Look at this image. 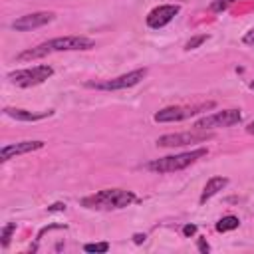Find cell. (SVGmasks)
Wrapping results in <instances>:
<instances>
[{
	"mask_svg": "<svg viewBox=\"0 0 254 254\" xmlns=\"http://www.w3.org/2000/svg\"><path fill=\"white\" fill-rule=\"evenodd\" d=\"M198 250H200V252H208V250H210V246L204 242V238H198Z\"/></svg>",
	"mask_w": 254,
	"mask_h": 254,
	"instance_id": "obj_21",
	"label": "cell"
},
{
	"mask_svg": "<svg viewBox=\"0 0 254 254\" xmlns=\"http://www.w3.org/2000/svg\"><path fill=\"white\" fill-rule=\"evenodd\" d=\"M137 196L133 194V190H125V189H103L95 194L83 196L81 204L85 208H97V210H111V208H125L131 202H135Z\"/></svg>",
	"mask_w": 254,
	"mask_h": 254,
	"instance_id": "obj_2",
	"label": "cell"
},
{
	"mask_svg": "<svg viewBox=\"0 0 254 254\" xmlns=\"http://www.w3.org/2000/svg\"><path fill=\"white\" fill-rule=\"evenodd\" d=\"M238 224H240V220H238L236 216L228 214V216H222V218L216 222V230H218V232H228V230L238 228Z\"/></svg>",
	"mask_w": 254,
	"mask_h": 254,
	"instance_id": "obj_14",
	"label": "cell"
},
{
	"mask_svg": "<svg viewBox=\"0 0 254 254\" xmlns=\"http://www.w3.org/2000/svg\"><path fill=\"white\" fill-rule=\"evenodd\" d=\"M216 103L214 101H204V103H196V105H171V107H165L161 111L155 113V121L157 123H173V121H183V119H189V117H194L202 111H208L212 109Z\"/></svg>",
	"mask_w": 254,
	"mask_h": 254,
	"instance_id": "obj_4",
	"label": "cell"
},
{
	"mask_svg": "<svg viewBox=\"0 0 254 254\" xmlns=\"http://www.w3.org/2000/svg\"><path fill=\"white\" fill-rule=\"evenodd\" d=\"M83 250H85V252H99V254H103V252H107V250H109V242H95V244H85V246H83Z\"/></svg>",
	"mask_w": 254,
	"mask_h": 254,
	"instance_id": "obj_17",
	"label": "cell"
},
{
	"mask_svg": "<svg viewBox=\"0 0 254 254\" xmlns=\"http://www.w3.org/2000/svg\"><path fill=\"white\" fill-rule=\"evenodd\" d=\"M147 75V69L145 67H139V69H133L129 73H123L119 77H113V79H103V81H87V87H95V89H101V91H113V89H127V87H133L137 85L143 77Z\"/></svg>",
	"mask_w": 254,
	"mask_h": 254,
	"instance_id": "obj_7",
	"label": "cell"
},
{
	"mask_svg": "<svg viewBox=\"0 0 254 254\" xmlns=\"http://www.w3.org/2000/svg\"><path fill=\"white\" fill-rule=\"evenodd\" d=\"M234 2H238V0H214L212 4H210V10H214V12H222V10H226L230 4H234Z\"/></svg>",
	"mask_w": 254,
	"mask_h": 254,
	"instance_id": "obj_18",
	"label": "cell"
},
{
	"mask_svg": "<svg viewBox=\"0 0 254 254\" xmlns=\"http://www.w3.org/2000/svg\"><path fill=\"white\" fill-rule=\"evenodd\" d=\"M210 135L206 133H169L157 139L159 147H183V145H190V143H202L206 141Z\"/></svg>",
	"mask_w": 254,
	"mask_h": 254,
	"instance_id": "obj_10",
	"label": "cell"
},
{
	"mask_svg": "<svg viewBox=\"0 0 254 254\" xmlns=\"http://www.w3.org/2000/svg\"><path fill=\"white\" fill-rule=\"evenodd\" d=\"M44 147V141H20V143H12V145H6L2 147L0 151V161L6 163L10 159H14L16 155H24V153H32V151H38Z\"/></svg>",
	"mask_w": 254,
	"mask_h": 254,
	"instance_id": "obj_11",
	"label": "cell"
},
{
	"mask_svg": "<svg viewBox=\"0 0 254 254\" xmlns=\"http://www.w3.org/2000/svg\"><path fill=\"white\" fill-rule=\"evenodd\" d=\"M54 18H56L54 12H32V14H26V16L16 18L12 22V28L16 32H30L34 28H42V26L50 24Z\"/></svg>",
	"mask_w": 254,
	"mask_h": 254,
	"instance_id": "obj_9",
	"label": "cell"
},
{
	"mask_svg": "<svg viewBox=\"0 0 254 254\" xmlns=\"http://www.w3.org/2000/svg\"><path fill=\"white\" fill-rule=\"evenodd\" d=\"M240 121H242V115L238 109H222V111H214L210 115L200 117L194 123V129L196 131H208V129H218V127H232Z\"/></svg>",
	"mask_w": 254,
	"mask_h": 254,
	"instance_id": "obj_6",
	"label": "cell"
},
{
	"mask_svg": "<svg viewBox=\"0 0 254 254\" xmlns=\"http://www.w3.org/2000/svg\"><path fill=\"white\" fill-rule=\"evenodd\" d=\"M179 12H181V6L179 4H163V6H157V8H153L147 14V26L153 28V30H159V28L167 26L169 22H173V18Z\"/></svg>",
	"mask_w": 254,
	"mask_h": 254,
	"instance_id": "obj_8",
	"label": "cell"
},
{
	"mask_svg": "<svg viewBox=\"0 0 254 254\" xmlns=\"http://www.w3.org/2000/svg\"><path fill=\"white\" fill-rule=\"evenodd\" d=\"M208 40V34H198V36H194V38H190L187 44H185V50H194V48H198L202 42H206Z\"/></svg>",
	"mask_w": 254,
	"mask_h": 254,
	"instance_id": "obj_16",
	"label": "cell"
},
{
	"mask_svg": "<svg viewBox=\"0 0 254 254\" xmlns=\"http://www.w3.org/2000/svg\"><path fill=\"white\" fill-rule=\"evenodd\" d=\"M52 113H54L52 109H48V111H38V113H34V111H28V109L4 107V115L12 117V119H16V121H40V119H46V117H50Z\"/></svg>",
	"mask_w": 254,
	"mask_h": 254,
	"instance_id": "obj_12",
	"label": "cell"
},
{
	"mask_svg": "<svg viewBox=\"0 0 254 254\" xmlns=\"http://www.w3.org/2000/svg\"><path fill=\"white\" fill-rule=\"evenodd\" d=\"M246 131H248V133H250V135H254V121H252V123H250V125H248V127H246Z\"/></svg>",
	"mask_w": 254,
	"mask_h": 254,
	"instance_id": "obj_24",
	"label": "cell"
},
{
	"mask_svg": "<svg viewBox=\"0 0 254 254\" xmlns=\"http://www.w3.org/2000/svg\"><path fill=\"white\" fill-rule=\"evenodd\" d=\"M250 89H252V91H254V79H252V81H250Z\"/></svg>",
	"mask_w": 254,
	"mask_h": 254,
	"instance_id": "obj_25",
	"label": "cell"
},
{
	"mask_svg": "<svg viewBox=\"0 0 254 254\" xmlns=\"http://www.w3.org/2000/svg\"><path fill=\"white\" fill-rule=\"evenodd\" d=\"M194 232H196V226H194V224H187V226L183 228V234H185V236H192Z\"/></svg>",
	"mask_w": 254,
	"mask_h": 254,
	"instance_id": "obj_20",
	"label": "cell"
},
{
	"mask_svg": "<svg viewBox=\"0 0 254 254\" xmlns=\"http://www.w3.org/2000/svg\"><path fill=\"white\" fill-rule=\"evenodd\" d=\"M226 185H228V179L226 177H212V179H208L206 185H204V189H202L200 202H206L208 198H212L214 194H218Z\"/></svg>",
	"mask_w": 254,
	"mask_h": 254,
	"instance_id": "obj_13",
	"label": "cell"
},
{
	"mask_svg": "<svg viewBox=\"0 0 254 254\" xmlns=\"http://www.w3.org/2000/svg\"><path fill=\"white\" fill-rule=\"evenodd\" d=\"M48 210H50V212H52V210H65V204H62V202H56V204H52Z\"/></svg>",
	"mask_w": 254,
	"mask_h": 254,
	"instance_id": "obj_22",
	"label": "cell"
},
{
	"mask_svg": "<svg viewBox=\"0 0 254 254\" xmlns=\"http://www.w3.org/2000/svg\"><path fill=\"white\" fill-rule=\"evenodd\" d=\"M206 149H192V151H187V153H179V155H169V157H161V159H155L151 163L145 165L147 171L151 173H175V171H183L187 167H190L194 161L206 157Z\"/></svg>",
	"mask_w": 254,
	"mask_h": 254,
	"instance_id": "obj_3",
	"label": "cell"
},
{
	"mask_svg": "<svg viewBox=\"0 0 254 254\" xmlns=\"http://www.w3.org/2000/svg\"><path fill=\"white\" fill-rule=\"evenodd\" d=\"M133 240H135L137 244H141V242H145V234H135V236H133Z\"/></svg>",
	"mask_w": 254,
	"mask_h": 254,
	"instance_id": "obj_23",
	"label": "cell"
},
{
	"mask_svg": "<svg viewBox=\"0 0 254 254\" xmlns=\"http://www.w3.org/2000/svg\"><path fill=\"white\" fill-rule=\"evenodd\" d=\"M54 75V67L48 64L42 65H34V67H24V69H16L8 73V79L20 87H32L38 83H44L48 77Z\"/></svg>",
	"mask_w": 254,
	"mask_h": 254,
	"instance_id": "obj_5",
	"label": "cell"
},
{
	"mask_svg": "<svg viewBox=\"0 0 254 254\" xmlns=\"http://www.w3.org/2000/svg\"><path fill=\"white\" fill-rule=\"evenodd\" d=\"M14 230H16V222H8V224L2 228L0 238H2V246H4V248L10 244V236H12V232H14Z\"/></svg>",
	"mask_w": 254,
	"mask_h": 254,
	"instance_id": "obj_15",
	"label": "cell"
},
{
	"mask_svg": "<svg viewBox=\"0 0 254 254\" xmlns=\"http://www.w3.org/2000/svg\"><path fill=\"white\" fill-rule=\"evenodd\" d=\"M242 42H244V44H248V46H252V44H254V28H252L250 32H246V34H244Z\"/></svg>",
	"mask_w": 254,
	"mask_h": 254,
	"instance_id": "obj_19",
	"label": "cell"
},
{
	"mask_svg": "<svg viewBox=\"0 0 254 254\" xmlns=\"http://www.w3.org/2000/svg\"><path fill=\"white\" fill-rule=\"evenodd\" d=\"M91 48H95V42L91 38L64 36V38H54V40H48L44 44H38L36 48L24 50L22 54L16 56V60L18 62H30V60H38V58H44L48 54H54V52H75V50H91Z\"/></svg>",
	"mask_w": 254,
	"mask_h": 254,
	"instance_id": "obj_1",
	"label": "cell"
}]
</instances>
